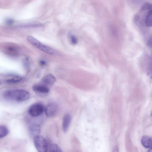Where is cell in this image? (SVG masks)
<instances>
[{
	"label": "cell",
	"mask_w": 152,
	"mask_h": 152,
	"mask_svg": "<svg viewBox=\"0 0 152 152\" xmlns=\"http://www.w3.org/2000/svg\"><path fill=\"white\" fill-rule=\"evenodd\" d=\"M4 96L8 100L22 102L28 99L30 94L27 91L23 90H11L5 91Z\"/></svg>",
	"instance_id": "obj_1"
},
{
	"label": "cell",
	"mask_w": 152,
	"mask_h": 152,
	"mask_svg": "<svg viewBox=\"0 0 152 152\" xmlns=\"http://www.w3.org/2000/svg\"><path fill=\"white\" fill-rule=\"evenodd\" d=\"M26 39L33 46L48 54L53 55H56L58 54L56 50L43 44L31 36H28Z\"/></svg>",
	"instance_id": "obj_2"
},
{
	"label": "cell",
	"mask_w": 152,
	"mask_h": 152,
	"mask_svg": "<svg viewBox=\"0 0 152 152\" xmlns=\"http://www.w3.org/2000/svg\"><path fill=\"white\" fill-rule=\"evenodd\" d=\"M34 143L38 151L45 152L47 151L48 144L46 140L42 136L38 135L34 137Z\"/></svg>",
	"instance_id": "obj_3"
},
{
	"label": "cell",
	"mask_w": 152,
	"mask_h": 152,
	"mask_svg": "<svg viewBox=\"0 0 152 152\" xmlns=\"http://www.w3.org/2000/svg\"><path fill=\"white\" fill-rule=\"evenodd\" d=\"M44 107L41 103H37L31 105L28 110L29 114L33 117H36L41 115L44 111Z\"/></svg>",
	"instance_id": "obj_4"
},
{
	"label": "cell",
	"mask_w": 152,
	"mask_h": 152,
	"mask_svg": "<svg viewBox=\"0 0 152 152\" xmlns=\"http://www.w3.org/2000/svg\"><path fill=\"white\" fill-rule=\"evenodd\" d=\"M32 89L37 95L41 96L46 95L49 93L50 91L49 88L41 83L34 85Z\"/></svg>",
	"instance_id": "obj_5"
},
{
	"label": "cell",
	"mask_w": 152,
	"mask_h": 152,
	"mask_svg": "<svg viewBox=\"0 0 152 152\" xmlns=\"http://www.w3.org/2000/svg\"><path fill=\"white\" fill-rule=\"evenodd\" d=\"M58 110L59 108L57 104L55 103H51L46 107L45 111L48 116L53 117L58 114Z\"/></svg>",
	"instance_id": "obj_6"
},
{
	"label": "cell",
	"mask_w": 152,
	"mask_h": 152,
	"mask_svg": "<svg viewBox=\"0 0 152 152\" xmlns=\"http://www.w3.org/2000/svg\"><path fill=\"white\" fill-rule=\"evenodd\" d=\"M56 81V79L54 76L49 74L42 79L40 83L50 88L54 84Z\"/></svg>",
	"instance_id": "obj_7"
},
{
	"label": "cell",
	"mask_w": 152,
	"mask_h": 152,
	"mask_svg": "<svg viewBox=\"0 0 152 152\" xmlns=\"http://www.w3.org/2000/svg\"><path fill=\"white\" fill-rule=\"evenodd\" d=\"M71 120L70 115L65 114L64 116L62 122V128L64 132H66L68 130Z\"/></svg>",
	"instance_id": "obj_8"
},
{
	"label": "cell",
	"mask_w": 152,
	"mask_h": 152,
	"mask_svg": "<svg viewBox=\"0 0 152 152\" xmlns=\"http://www.w3.org/2000/svg\"><path fill=\"white\" fill-rule=\"evenodd\" d=\"M141 142L145 148H150L152 147V140L150 137L147 136H144L141 139Z\"/></svg>",
	"instance_id": "obj_9"
},
{
	"label": "cell",
	"mask_w": 152,
	"mask_h": 152,
	"mask_svg": "<svg viewBox=\"0 0 152 152\" xmlns=\"http://www.w3.org/2000/svg\"><path fill=\"white\" fill-rule=\"evenodd\" d=\"M30 129L31 134L34 137L39 135L40 132V126L37 124H31L30 126Z\"/></svg>",
	"instance_id": "obj_10"
},
{
	"label": "cell",
	"mask_w": 152,
	"mask_h": 152,
	"mask_svg": "<svg viewBox=\"0 0 152 152\" xmlns=\"http://www.w3.org/2000/svg\"><path fill=\"white\" fill-rule=\"evenodd\" d=\"M145 24L147 26H152V10L149 11L146 16L145 19Z\"/></svg>",
	"instance_id": "obj_11"
},
{
	"label": "cell",
	"mask_w": 152,
	"mask_h": 152,
	"mask_svg": "<svg viewBox=\"0 0 152 152\" xmlns=\"http://www.w3.org/2000/svg\"><path fill=\"white\" fill-rule=\"evenodd\" d=\"M9 130L5 126L0 125V138L6 136L8 133Z\"/></svg>",
	"instance_id": "obj_12"
},
{
	"label": "cell",
	"mask_w": 152,
	"mask_h": 152,
	"mask_svg": "<svg viewBox=\"0 0 152 152\" xmlns=\"http://www.w3.org/2000/svg\"><path fill=\"white\" fill-rule=\"evenodd\" d=\"M50 152H61V148L57 144H53L51 145L50 147Z\"/></svg>",
	"instance_id": "obj_13"
},
{
	"label": "cell",
	"mask_w": 152,
	"mask_h": 152,
	"mask_svg": "<svg viewBox=\"0 0 152 152\" xmlns=\"http://www.w3.org/2000/svg\"><path fill=\"white\" fill-rule=\"evenodd\" d=\"M22 79V77L19 76H16L12 78L8 79L7 81L10 83H14L20 81Z\"/></svg>",
	"instance_id": "obj_14"
},
{
	"label": "cell",
	"mask_w": 152,
	"mask_h": 152,
	"mask_svg": "<svg viewBox=\"0 0 152 152\" xmlns=\"http://www.w3.org/2000/svg\"><path fill=\"white\" fill-rule=\"evenodd\" d=\"M151 5L148 3H144L142 6L141 8V11H146L151 10Z\"/></svg>",
	"instance_id": "obj_15"
},
{
	"label": "cell",
	"mask_w": 152,
	"mask_h": 152,
	"mask_svg": "<svg viewBox=\"0 0 152 152\" xmlns=\"http://www.w3.org/2000/svg\"><path fill=\"white\" fill-rule=\"evenodd\" d=\"M69 38L70 42L72 44L75 45L77 43V39L74 35L70 34L69 35Z\"/></svg>",
	"instance_id": "obj_16"
},
{
	"label": "cell",
	"mask_w": 152,
	"mask_h": 152,
	"mask_svg": "<svg viewBox=\"0 0 152 152\" xmlns=\"http://www.w3.org/2000/svg\"><path fill=\"white\" fill-rule=\"evenodd\" d=\"M13 20L11 19H7L6 21V23L9 25L12 24L13 23Z\"/></svg>",
	"instance_id": "obj_17"
},
{
	"label": "cell",
	"mask_w": 152,
	"mask_h": 152,
	"mask_svg": "<svg viewBox=\"0 0 152 152\" xmlns=\"http://www.w3.org/2000/svg\"><path fill=\"white\" fill-rule=\"evenodd\" d=\"M39 63L41 66H44L46 64V62L45 60H42L39 61Z\"/></svg>",
	"instance_id": "obj_18"
},
{
	"label": "cell",
	"mask_w": 152,
	"mask_h": 152,
	"mask_svg": "<svg viewBox=\"0 0 152 152\" xmlns=\"http://www.w3.org/2000/svg\"><path fill=\"white\" fill-rule=\"evenodd\" d=\"M139 16L138 15H135L134 17V21L135 22H137V21L139 19Z\"/></svg>",
	"instance_id": "obj_19"
},
{
	"label": "cell",
	"mask_w": 152,
	"mask_h": 152,
	"mask_svg": "<svg viewBox=\"0 0 152 152\" xmlns=\"http://www.w3.org/2000/svg\"><path fill=\"white\" fill-rule=\"evenodd\" d=\"M148 45H149V46H151L152 45V39L151 38H150L149 39L148 42Z\"/></svg>",
	"instance_id": "obj_20"
},
{
	"label": "cell",
	"mask_w": 152,
	"mask_h": 152,
	"mask_svg": "<svg viewBox=\"0 0 152 152\" xmlns=\"http://www.w3.org/2000/svg\"><path fill=\"white\" fill-rule=\"evenodd\" d=\"M1 81L0 80V85H1Z\"/></svg>",
	"instance_id": "obj_21"
},
{
	"label": "cell",
	"mask_w": 152,
	"mask_h": 152,
	"mask_svg": "<svg viewBox=\"0 0 152 152\" xmlns=\"http://www.w3.org/2000/svg\"></svg>",
	"instance_id": "obj_22"
}]
</instances>
